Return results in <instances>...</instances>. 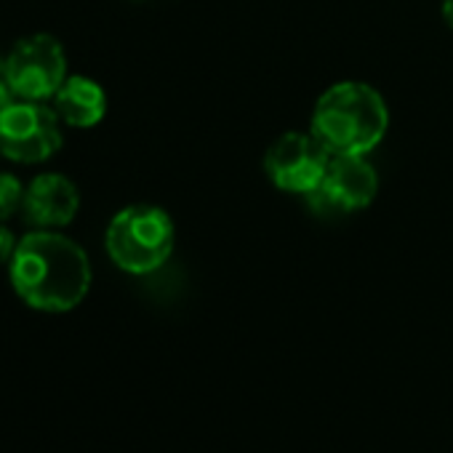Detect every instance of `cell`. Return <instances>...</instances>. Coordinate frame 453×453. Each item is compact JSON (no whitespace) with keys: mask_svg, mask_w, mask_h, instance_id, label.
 Returning <instances> with one entry per match:
<instances>
[{"mask_svg":"<svg viewBox=\"0 0 453 453\" xmlns=\"http://www.w3.org/2000/svg\"><path fill=\"white\" fill-rule=\"evenodd\" d=\"M17 296L41 312H70L91 291L88 254L59 230H33L19 238L9 262Z\"/></svg>","mask_w":453,"mask_h":453,"instance_id":"1","label":"cell"},{"mask_svg":"<svg viewBox=\"0 0 453 453\" xmlns=\"http://www.w3.org/2000/svg\"><path fill=\"white\" fill-rule=\"evenodd\" d=\"M389 131V107L381 94L360 81L334 83L320 94L310 118V134L336 155H368Z\"/></svg>","mask_w":453,"mask_h":453,"instance_id":"2","label":"cell"},{"mask_svg":"<svg viewBox=\"0 0 453 453\" xmlns=\"http://www.w3.org/2000/svg\"><path fill=\"white\" fill-rule=\"evenodd\" d=\"M176 246V226L168 211L150 203L126 205L107 224L104 249L115 267L128 275L160 270Z\"/></svg>","mask_w":453,"mask_h":453,"instance_id":"3","label":"cell"},{"mask_svg":"<svg viewBox=\"0 0 453 453\" xmlns=\"http://www.w3.org/2000/svg\"><path fill=\"white\" fill-rule=\"evenodd\" d=\"M62 144V120L46 102L17 99L0 115V155L12 163H43L54 157Z\"/></svg>","mask_w":453,"mask_h":453,"instance_id":"4","label":"cell"},{"mask_svg":"<svg viewBox=\"0 0 453 453\" xmlns=\"http://www.w3.org/2000/svg\"><path fill=\"white\" fill-rule=\"evenodd\" d=\"M6 81L17 99L49 102L67 81V54L54 35L22 38L6 57Z\"/></svg>","mask_w":453,"mask_h":453,"instance_id":"5","label":"cell"},{"mask_svg":"<svg viewBox=\"0 0 453 453\" xmlns=\"http://www.w3.org/2000/svg\"><path fill=\"white\" fill-rule=\"evenodd\" d=\"M379 176L365 155H336L318 189L307 195V205L315 216L336 219L352 211H363L376 200Z\"/></svg>","mask_w":453,"mask_h":453,"instance_id":"6","label":"cell"},{"mask_svg":"<svg viewBox=\"0 0 453 453\" xmlns=\"http://www.w3.org/2000/svg\"><path fill=\"white\" fill-rule=\"evenodd\" d=\"M328 163L331 155L312 134L288 131L270 144L265 155V173L278 189L307 197L323 181Z\"/></svg>","mask_w":453,"mask_h":453,"instance_id":"7","label":"cell"},{"mask_svg":"<svg viewBox=\"0 0 453 453\" xmlns=\"http://www.w3.org/2000/svg\"><path fill=\"white\" fill-rule=\"evenodd\" d=\"M81 208V192L73 179L65 173H38L25 187L22 213L25 221L35 230H62L67 226Z\"/></svg>","mask_w":453,"mask_h":453,"instance_id":"8","label":"cell"},{"mask_svg":"<svg viewBox=\"0 0 453 453\" xmlns=\"http://www.w3.org/2000/svg\"><path fill=\"white\" fill-rule=\"evenodd\" d=\"M51 102L59 120L70 128H94L107 115L104 88L86 75H67Z\"/></svg>","mask_w":453,"mask_h":453,"instance_id":"9","label":"cell"},{"mask_svg":"<svg viewBox=\"0 0 453 453\" xmlns=\"http://www.w3.org/2000/svg\"><path fill=\"white\" fill-rule=\"evenodd\" d=\"M25 187L19 176L0 171V221H9L17 211H22L25 200Z\"/></svg>","mask_w":453,"mask_h":453,"instance_id":"10","label":"cell"},{"mask_svg":"<svg viewBox=\"0 0 453 453\" xmlns=\"http://www.w3.org/2000/svg\"><path fill=\"white\" fill-rule=\"evenodd\" d=\"M19 246V238L9 230L6 221H0V265H9L14 251Z\"/></svg>","mask_w":453,"mask_h":453,"instance_id":"11","label":"cell"},{"mask_svg":"<svg viewBox=\"0 0 453 453\" xmlns=\"http://www.w3.org/2000/svg\"><path fill=\"white\" fill-rule=\"evenodd\" d=\"M14 102H17V96H14V91H12L6 75H0V115H4V110H6L9 104H14Z\"/></svg>","mask_w":453,"mask_h":453,"instance_id":"12","label":"cell"},{"mask_svg":"<svg viewBox=\"0 0 453 453\" xmlns=\"http://www.w3.org/2000/svg\"><path fill=\"white\" fill-rule=\"evenodd\" d=\"M442 19L453 30V0H442Z\"/></svg>","mask_w":453,"mask_h":453,"instance_id":"13","label":"cell"}]
</instances>
